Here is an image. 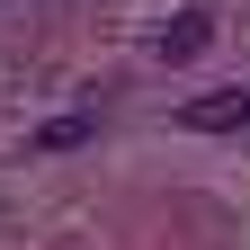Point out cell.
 <instances>
[{"instance_id":"cell-1","label":"cell","mask_w":250,"mask_h":250,"mask_svg":"<svg viewBox=\"0 0 250 250\" xmlns=\"http://www.w3.org/2000/svg\"><path fill=\"white\" fill-rule=\"evenodd\" d=\"M206 45H214V9H179L152 27V62H197Z\"/></svg>"},{"instance_id":"cell-2","label":"cell","mask_w":250,"mask_h":250,"mask_svg":"<svg viewBox=\"0 0 250 250\" xmlns=\"http://www.w3.org/2000/svg\"><path fill=\"white\" fill-rule=\"evenodd\" d=\"M179 125H188V134H241V125H250V89H206V99L179 107Z\"/></svg>"},{"instance_id":"cell-3","label":"cell","mask_w":250,"mask_h":250,"mask_svg":"<svg viewBox=\"0 0 250 250\" xmlns=\"http://www.w3.org/2000/svg\"><path fill=\"white\" fill-rule=\"evenodd\" d=\"M89 134H99V116H54V125L27 134V152H72V143H89Z\"/></svg>"}]
</instances>
